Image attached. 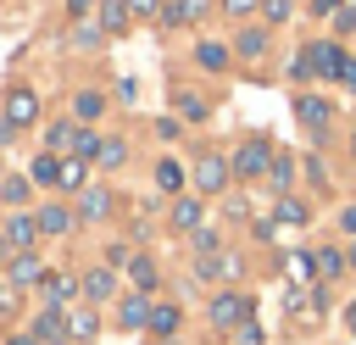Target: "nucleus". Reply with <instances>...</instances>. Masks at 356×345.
<instances>
[{"instance_id":"1","label":"nucleus","mask_w":356,"mask_h":345,"mask_svg":"<svg viewBox=\"0 0 356 345\" xmlns=\"http://www.w3.org/2000/svg\"><path fill=\"white\" fill-rule=\"evenodd\" d=\"M234 172H239V178H261V172H273V150H267V139H245L239 156H234Z\"/></svg>"},{"instance_id":"2","label":"nucleus","mask_w":356,"mask_h":345,"mask_svg":"<svg viewBox=\"0 0 356 345\" xmlns=\"http://www.w3.org/2000/svg\"><path fill=\"white\" fill-rule=\"evenodd\" d=\"M33 117H39V95H33V89H11V95H6V117H0V122L17 134V128H28Z\"/></svg>"},{"instance_id":"3","label":"nucleus","mask_w":356,"mask_h":345,"mask_svg":"<svg viewBox=\"0 0 356 345\" xmlns=\"http://www.w3.org/2000/svg\"><path fill=\"white\" fill-rule=\"evenodd\" d=\"M245 317H250V300H245V295L228 289V295L211 300V323H217V328H245Z\"/></svg>"},{"instance_id":"4","label":"nucleus","mask_w":356,"mask_h":345,"mask_svg":"<svg viewBox=\"0 0 356 345\" xmlns=\"http://www.w3.org/2000/svg\"><path fill=\"white\" fill-rule=\"evenodd\" d=\"M306 50H312V72H323V78H345L350 61H345L339 45H306Z\"/></svg>"},{"instance_id":"5","label":"nucleus","mask_w":356,"mask_h":345,"mask_svg":"<svg viewBox=\"0 0 356 345\" xmlns=\"http://www.w3.org/2000/svg\"><path fill=\"white\" fill-rule=\"evenodd\" d=\"M195 184H200L206 195L222 189V184H228V161H222V156H200V161H195Z\"/></svg>"},{"instance_id":"6","label":"nucleus","mask_w":356,"mask_h":345,"mask_svg":"<svg viewBox=\"0 0 356 345\" xmlns=\"http://www.w3.org/2000/svg\"><path fill=\"white\" fill-rule=\"evenodd\" d=\"M33 239H39V217H22V211H17V217L6 223V245H17V256H22Z\"/></svg>"},{"instance_id":"7","label":"nucleus","mask_w":356,"mask_h":345,"mask_svg":"<svg viewBox=\"0 0 356 345\" xmlns=\"http://www.w3.org/2000/svg\"><path fill=\"white\" fill-rule=\"evenodd\" d=\"M295 111H300V122H312V128H323V122L334 117V106H328L323 95H300V106H295Z\"/></svg>"},{"instance_id":"8","label":"nucleus","mask_w":356,"mask_h":345,"mask_svg":"<svg viewBox=\"0 0 356 345\" xmlns=\"http://www.w3.org/2000/svg\"><path fill=\"white\" fill-rule=\"evenodd\" d=\"M39 273H44V267H39V256H28V250H22V256H11V267H6V278H11V284H39Z\"/></svg>"},{"instance_id":"9","label":"nucleus","mask_w":356,"mask_h":345,"mask_svg":"<svg viewBox=\"0 0 356 345\" xmlns=\"http://www.w3.org/2000/svg\"><path fill=\"white\" fill-rule=\"evenodd\" d=\"M33 334H39L44 345H67V323H61L56 312H39V323H33Z\"/></svg>"},{"instance_id":"10","label":"nucleus","mask_w":356,"mask_h":345,"mask_svg":"<svg viewBox=\"0 0 356 345\" xmlns=\"http://www.w3.org/2000/svg\"><path fill=\"white\" fill-rule=\"evenodd\" d=\"M50 150H78V139H83V128H72V122H50Z\"/></svg>"},{"instance_id":"11","label":"nucleus","mask_w":356,"mask_h":345,"mask_svg":"<svg viewBox=\"0 0 356 345\" xmlns=\"http://www.w3.org/2000/svg\"><path fill=\"white\" fill-rule=\"evenodd\" d=\"M67 228H72V211L67 206H44L39 211V234H67Z\"/></svg>"},{"instance_id":"12","label":"nucleus","mask_w":356,"mask_h":345,"mask_svg":"<svg viewBox=\"0 0 356 345\" xmlns=\"http://www.w3.org/2000/svg\"><path fill=\"white\" fill-rule=\"evenodd\" d=\"M111 284H117L111 267H95V273L83 278V295H89V300H111Z\"/></svg>"},{"instance_id":"13","label":"nucleus","mask_w":356,"mask_h":345,"mask_svg":"<svg viewBox=\"0 0 356 345\" xmlns=\"http://www.w3.org/2000/svg\"><path fill=\"white\" fill-rule=\"evenodd\" d=\"M100 28H106V33H122V28H128V6H122V0H106V6H100Z\"/></svg>"},{"instance_id":"14","label":"nucleus","mask_w":356,"mask_h":345,"mask_svg":"<svg viewBox=\"0 0 356 345\" xmlns=\"http://www.w3.org/2000/svg\"><path fill=\"white\" fill-rule=\"evenodd\" d=\"M195 56H200V67H211V72H222V67H228V45H217V39H200V50H195Z\"/></svg>"},{"instance_id":"15","label":"nucleus","mask_w":356,"mask_h":345,"mask_svg":"<svg viewBox=\"0 0 356 345\" xmlns=\"http://www.w3.org/2000/svg\"><path fill=\"white\" fill-rule=\"evenodd\" d=\"M72 295H78V284H72V278H61V273H56V278H44V300H50V306H67Z\"/></svg>"},{"instance_id":"16","label":"nucleus","mask_w":356,"mask_h":345,"mask_svg":"<svg viewBox=\"0 0 356 345\" xmlns=\"http://www.w3.org/2000/svg\"><path fill=\"white\" fill-rule=\"evenodd\" d=\"M145 323H150L145 295H128V300H122V328H145Z\"/></svg>"},{"instance_id":"17","label":"nucleus","mask_w":356,"mask_h":345,"mask_svg":"<svg viewBox=\"0 0 356 345\" xmlns=\"http://www.w3.org/2000/svg\"><path fill=\"white\" fill-rule=\"evenodd\" d=\"M172 228H195L200 234V200H178L172 206Z\"/></svg>"},{"instance_id":"18","label":"nucleus","mask_w":356,"mask_h":345,"mask_svg":"<svg viewBox=\"0 0 356 345\" xmlns=\"http://www.w3.org/2000/svg\"><path fill=\"white\" fill-rule=\"evenodd\" d=\"M312 262H317V278H339V273H345V256H339V250H317Z\"/></svg>"},{"instance_id":"19","label":"nucleus","mask_w":356,"mask_h":345,"mask_svg":"<svg viewBox=\"0 0 356 345\" xmlns=\"http://www.w3.org/2000/svg\"><path fill=\"white\" fill-rule=\"evenodd\" d=\"M156 184L161 189H184V167L178 161H156Z\"/></svg>"},{"instance_id":"20","label":"nucleus","mask_w":356,"mask_h":345,"mask_svg":"<svg viewBox=\"0 0 356 345\" xmlns=\"http://www.w3.org/2000/svg\"><path fill=\"white\" fill-rule=\"evenodd\" d=\"M78 211H83V217H106V211H111V195H106V189H89Z\"/></svg>"},{"instance_id":"21","label":"nucleus","mask_w":356,"mask_h":345,"mask_svg":"<svg viewBox=\"0 0 356 345\" xmlns=\"http://www.w3.org/2000/svg\"><path fill=\"white\" fill-rule=\"evenodd\" d=\"M95 328H100V323H95V312H72V323H67V334H72V339H95Z\"/></svg>"},{"instance_id":"22","label":"nucleus","mask_w":356,"mask_h":345,"mask_svg":"<svg viewBox=\"0 0 356 345\" xmlns=\"http://www.w3.org/2000/svg\"><path fill=\"white\" fill-rule=\"evenodd\" d=\"M150 328L156 334H172L178 328V306H150Z\"/></svg>"},{"instance_id":"23","label":"nucleus","mask_w":356,"mask_h":345,"mask_svg":"<svg viewBox=\"0 0 356 345\" xmlns=\"http://www.w3.org/2000/svg\"><path fill=\"white\" fill-rule=\"evenodd\" d=\"M206 6H211V0H178V6L167 11V22H195V17L206 11Z\"/></svg>"},{"instance_id":"24","label":"nucleus","mask_w":356,"mask_h":345,"mask_svg":"<svg viewBox=\"0 0 356 345\" xmlns=\"http://www.w3.org/2000/svg\"><path fill=\"white\" fill-rule=\"evenodd\" d=\"M234 50H245V56H261V50H267V33H261V28H245Z\"/></svg>"},{"instance_id":"25","label":"nucleus","mask_w":356,"mask_h":345,"mask_svg":"<svg viewBox=\"0 0 356 345\" xmlns=\"http://www.w3.org/2000/svg\"><path fill=\"white\" fill-rule=\"evenodd\" d=\"M33 178H39V184H61V161H56V156H39V161H33Z\"/></svg>"},{"instance_id":"26","label":"nucleus","mask_w":356,"mask_h":345,"mask_svg":"<svg viewBox=\"0 0 356 345\" xmlns=\"http://www.w3.org/2000/svg\"><path fill=\"white\" fill-rule=\"evenodd\" d=\"M61 189H83V156L61 161Z\"/></svg>"},{"instance_id":"27","label":"nucleus","mask_w":356,"mask_h":345,"mask_svg":"<svg viewBox=\"0 0 356 345\" xmlns=\"http://www.w3.org/2000/svg\"><path fill=\"white\" fill-rule=\"evenodd\" d=\"M306 217H312V211H306L300 200H284V206H278V223H284V228H300Z\"/></svg>"},{"instance_id":"28","label":"nucleus","mask_w":356,"mask_h":345,"mask_svg":"<svg viewBox=\"0 0 356 345\" xmlns=\"http://www.w3.org/2000/svg\"><path fill=\"white\" fill-rule=\"evenodd\" d=\"M122 156H128V150H122L117 139H100V150H95V161H100V167H117Z\"/></svg>"},{"instance_id":"29","label":"nucleus","mask_w":356,"mask_h":345,"mask_svg":"<svg viewBox=\"0 0 356 345\" xmlns=\"http://www.w3.org/2000/svg\"><path fill=\"white\" fill-rule=\"evenodd\" d=\"M0 200L22 206V200H28V178H6V184H0Z\"/></svg>"},{"instance_id":"30","label":"nucleus","mask_w":356,"mask_h":345,"mask_svg":"<svg viewBox=\"0 0 356 345\" xmlns=\"http://www.w3.org/2000/svg\"><path fill=\"white\" fill-rule=\"evenodd\" d=\"M289 278H295V284L317 278V262H312V256H289Z\"/></svg>"},{"instance_id":"31","label":"nucleus","mask_w":356,"mask_h":345,"mask_svg":"<svg viewBox=\"0 0 356 345\" xmlns=\"http://www.w3.org/2000/svg\"><path fill=\"white\" fill-rule=\"evenodd\" d=\"M100 106H106V100H100L95 89H83V95H78V117H100Z\"/></svg>"},{"instance_id":"32","label":"nucleus","mask_w":356,"mask_h":345,"mask_svg":"<svg viewBox=\"0 0 356 345\" xmlns=\"http://www.w3.org/2000/svg\"><path fill=\"white\" fill-rule=\"evenodd\" d=\"M289 178H295V167H289L284 156H273V184H278V189H289Z\"/></svg>"},{"instance_id":"33","label":"nucleus","mask_w":356,"mask_h":345,"mask_svg":"<svg viewBox=\"0 0 356 345\" xmlns=\"http://www.w3.org/2000/svg\"><path fill=\"white\" fill-rule=\"evenodd\" d=\"M261 11H267V22H284L289 17V0H261Z\"/></svg>"},{"instance_id":"34","label":"nucleus","mask_w":356,"mask_h":345,"mask_svg":"<svg viewBox=\"0 0 356 345\" xmlns=\"http://www.w3.org/2000/svg\"><path fill=\"white\" fill-rule=\"evenodd\" d=\"M122 6H128V17H156L161 0H122Z\"/></svg>"},{"instance_id":"35","label":"nucleus","mask_w":356,"mask_h":345,"mask_svg":"<svg viewBox=\"0 0 356 345\" xmlns=\"http://www.w3.org/2000/svg\"><path fill=\"white\" fill-rule=\"evenodd\" d=\"M289 72H295V78H312V50H300V56L289 61Z\"/></svg>"},{"instance_id":"36","label":"nucleus","mask_w":356,"mask_h":345,"mask_svg":"<svg viewBox=\"0 0 356 345\" xmlns=\"http://www.w3.org/2000/svg\"><path fill=\"white\" fill-rule=\"evenodd\" d=\"M178 111H184V117H206V106H200L195 95H178Z\"/></svg>"},{"instance_id":"37","label":"nucleus","mask_w":356,"mask_h":345,"mask_svg":"<svg viewBox=\"0 0 356 345\" xmlns=\"http://www.w3.org/2000/svg\"><path fill=\"white\" fill-rule=\"evenodd\" d=\"M134 278H139V284H145V289H150V284H156V267H150V262H145V256H139V262H134Z\"/></svg>"},{"instance_id":"38","label":"nucleus","mask_w":356,"mask_h":345,"mask_svg":"<svg viewBox=\"0 0 356 345\" xmlns=\"http://www.w3.org/2000/svg\"><path fill=\"white\" fill-rule=\"evenodd\" d=\"M261 0H222V11H234V17H245V11H256Z\"/></svg>"},{"instance_id":"39","label":"nucleus","mask_w":356,"mask_h":345,"mask_svg":"<svg viewBox=\"0 0 356 345\" xmlns=\"http://www.w3.org/2000/svg\"><path fill=\"white\" fill-rule=\"evenodd\" d=\"M239 345H261V328H256V323H245V328H239Z\"/></svg>"},{"instance_id":"40","label":"nucleus","mask_w":356,"mask_h":345,"mask_svg":"<svg viewBox=\"0 0 356 345\" xmlns=\"http://www.w3.org/2000/svg\"><path fill=\"white\" fill-rule=\"evenodd\" d=\"M312 11H317V17H334V11H339V0H317Z\"/></svg>"},{"instance_id":"41","label":"nucleus","mask_w":356,"mask_h":345,"mask_svg":"<svg viewBox=\"0 0 356 345\" xmlns=\"http://www.w3.org/2000/svg\"><path fill=\"white\" fill-rule=\"evenodd\" d=\"M67 11H72V17H83V11H89V0H67Z\"/></svg>"},{"instance_id":"42","label":"nucleus","mask_w":356,"mask_h":345,"mask_svg":"<svg viewBox=\"0 0 356 345\" xmlns=\"http://www.w3.org/2000/svg\"><path fill=\"white\" fill-rule=\"evenodd\" d=\"M6 345H39V339H33V334H11Z\"/></svg>"},{"instance_id":"43","label":"nucleus","mask_w":356,"mask_h":345,"mask_svg":"<svg viewBox=\"0 0 356 345\" xmlns=\"http://www.w3.org/2000/svg\"><path fill=\"white\" fill-rule=\"evenodd\" d=\"M339 223H345V228H350V234H356V206H350V211H345V217H339Z\"/></svg>"},{"instance_id":"44","label":"nucleus","mask_w":356,"mask_h":345,"mask_svg":"<svg viewBox=\"0 0 356 345\" xmlns=\"http://www.w3.org/2000/svg\"><path fill=\"white\" fill-rule=\"evenodd\" d=\"M345 83H350V89H356V67H345Z\"/></svg>"},{"instance_id":"45","label":"nucleus","mask_w":356,"mask_h":345,"mask_svg":"<svg viewBox=\"0 0 356 345\" xmlns=\"http://www.w3.org/2000/svg\"><path fill=\"white\" fill-rule=\"evenodd\" d=\"M345 323H350V328H356V300H350V312H345Z\"/></svg>"},{"instance_id":"46","label":"nucleus","mask_w":356,"mask_h":345,"mask_svg":"<svg viewBox=\"0 0 356 345\" xmlns=\"http://www.w3.org/2000/svg\"><path fill=\"white\" fill-rule=\"evenodd\" d=\"M0 256H6V228H0Z\"/></svg>"}]
</instances>
